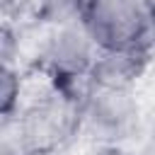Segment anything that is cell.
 <instances>
[{"label":"cell","instance_id":"3957f363","mask_svg":"<svg viewBox=\"0 0 155 155\" xmlns=\"http://www.w3.org/2000/svg\"><path fill=\"white\" fill-rule=\"evenodd\" d=\"M92 48H94V41L87 36L82 24L80 29L63 27L56 36H51L44 51V61L58 80H75V78H82L87 70H92L94 65Z\"/></svg>","mask_w":155,"mask_h":155},{"label":"cell","instance_id":"277c9868","mask_svg":"<svg viewBox=\"0 0 155 155\" xmlns=\"http://www.w3.org/2000/svg\"><path fill=\"white\" fill-rule=\"evenodd\" d=\"M15 73L5 65L2 68V111H5V116H10V109H12V104H15V97H17V92H19V85L15 87Z\"/></svg>","mask_w":155,"mask_h":155},{"label":"cell","instance_id":"6da1fadb","mask_svg":"<svg viewBox=\"0 0 155 155\" xmlns=\"http://www.w3.org/2000/svg\"><path fill=\"white\" fill-rule=\"evenodd\" d=\"M150 15L140 0H87L82 29L104 53L131 51L148 29Z\"/></svg>","mask_w":155,"mask_h":155},{"label":"cell","instance_id":"7a4b0ae2","mask_svg":"<svg viewBox=\"0 0 155 155\" xmlns=\"http://www.w3.org/2000/svg\"><path fill=\"white\" fill-rule=\"evenodd\" d=\"M73 116H75L73 104L63 94H51V99L34 104L24 114L22 126L17 124V128L22 131L24 148L29 153H44V150L53 148L70 131Z\"/></svg>","mask_w":155,"mask_h":155},{"label":"cell","instance_id":"5b68a950","mask_svg":"<svg viewBox=\"0 0 155 155\" xmlns=\"http://www.w3.org/2000/svg\"><path fill=\"white\" fill-rule=\"evenodd\" d=\"M140 2H143V7L148 10L150 19H155V0H140Z\"/></svg>","mask_w":155,"mask_h":155}]
</instances>
